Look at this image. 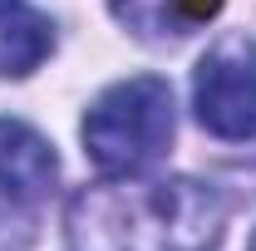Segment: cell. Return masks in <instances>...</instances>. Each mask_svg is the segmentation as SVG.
<instances>
[{
    "label": "cell",
    "mask_w": 256,
    "mask_h": 251,
    "mask_svg": "<svg viewBox=\"0 0 256 251\" xmlns=\"http://www.w3.org/2000/svg\"><path fill=\"white\" fill-rule=\"evenodd\" d=\"M226 207L197 178L94 182L69 202L74 251H212Z\"/></svg>",
    "instance_id": "cell-1"
},
{
    "label": "cell",
    "mask_w": 256,
    "mask_h": 251,
    "mask_svg": "<svg viewBox=\"0 0 256 251\" xmlns=\"http://www.w3.org/2000/svg\"><path fill=\"white\" fill-rule=\"evenodd\" d=\"M172 143V89L158 74L114 84L84 118V148L104 178H138Z\"/></svg>",
    "instance_id": "cell-2"
},
{
    "label": "cell",
    "mask_w": 256,
    "mask_h": 251,
    "mask_svg": "<svg viewBox=\"0 0 256 251\" xmlns=\"http://www.w3.org/2000/svg\"><path fill=\"white\" fill-rule=\"evenodd\" d=\"M192 104L207 133L232 138V143L256 138V40L236 34L207 50L197 64Z\"/></svg>",
    "instance_id": "cell-3"
},
{
    "label": "cell",
    "mask_w": 256,
    "mask_h": 251,
    "mask_svg": "<svg viewBox=\"0 0 256 251\" xmlns=\"http://www.w3.org/2000/svg\"><path fill=\"white\" fill-rule=\"evenodd\" d=\"M54 178H60V158L50 138H40L20 118H0V192L15 202H34L54 188Z\"/></svg>",
    "instance_id": "cell-4"
},
{
    "label": "cell",
    "mask_w": 256,
    "mask_h": 251,
    "mask_svg": "<svg viewBox=\"0 0 256 251\" xmlns=\"http://www.w3.org/2000/svg\"><path fill=\"white\" fill-rule=\"evenodd\" d=\"M222 10V0H114V15L138 40H182L207 25Z\"/></svg>",
    "instance_id": "cell-5"
},
{
    "label": "cell",
    "mask_w": 256,
    "mask_h": 251,
    "mask_svg": "<svg viewBox=\"0 0 256 251\" xmlns=\"http://www.w3.org/2000/svg\"><path fill=\"white\" fill-rule=\"evenodd\" d=\"M50 50H54V30H50V20H44L40 10L15 5V10L0 15V74H5V79L34 74Z\"/></svg>",
    "instance_id": "cell-6"
},
{
    "label": "cell",
    "mask_w": 256,
    "mask_h": 251,
    "mask_svg": "<svg viewBox=\"0 0 256 251\" xmlns=\"http://www.w3.org/2000/svg\"><path fill=\"white\" fill-rule=\"evenodd\" d=\"M15 5H20V0H0V15H5V10H15Z\"/></svg>",
    "instance_id": "cell-7"
},
{
    "label": "cell",
    "mask_w": 256,
    "mask_h": 251,
    "mask_svg": "<svg viewBox=\"0 0 256 251\" xmlns=\"http://www.w3.org/2000/svg\"><path fill=\"white\" fill-rule=\"evenodd\" d=\"M252 251H256V236H252Z\"/></svg>",
    "instance_id": "cell-8"
}]
</instances>
